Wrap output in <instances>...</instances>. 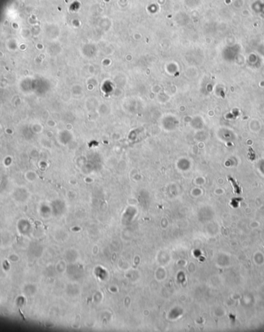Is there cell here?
I'll use <instances>...</instances> for the list:
<instances>
[{
    "instance_id": "cell-1",
    "label": "cell",
    "mask_w": 264,
    "mask_h": 332,
    "mask_svg": "<svg viewBox=\"0 0 264 332\" xmlns=\"http://www.w3.org/2000/svg\"><path fill=\"white\" fill-rule=\"evenodd\" d=\"M229 180H230V181L231 182L232 185V187H233L235 193L237 194H240L241 191H241V187H239V185L238 184V183L236 182V180H235V179H233V178L232 177H229Z\"/></svg>"
}]
</instances>
